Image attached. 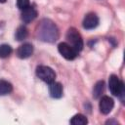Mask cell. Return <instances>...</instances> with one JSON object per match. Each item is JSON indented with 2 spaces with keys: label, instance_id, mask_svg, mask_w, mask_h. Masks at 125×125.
Wrapping results in <instances>:
<instances>
[{
  "label": "cell",
  "instance_id": "1",
  "mask_svg": "<svg viewBox=\"0 0 125 125\" xmlns=\"http://www.w3.org/2000/svg\"><path fill=\"white\" fill-rule=\"evenodd\" d=\"M37 36L42 41L55 42L59 38L58 27L51 20L44 19L37 27Z\"/></svg>",
  "mask_w": 125,
  "mask_h": 125
},
{
  "label": "cell",
  "instance_id": "2",
  "mask_svg": "<svg viewBox=\"0 0 125 125\" xmlns=\"http://www.w3.org/2000/svg\"><path fill=\"white\" fill-rule=\"evenodd\" d=\"M66 39L69 42V45L77 52L83 49V39L77 29L70 27L66 32Z\"/></svg>",
  "mask_w": 125,
  "mask_h": 125
},
{
  "label": "cell",
  "instance_id": "3",
  "mask_svg": "<svg viewBox=\"0 0 125 125\" xmlns=\"http://www.w3.org/2000/svg\"><path fill=\"white\" fill-rule=\"evenodd\" d=\"M36 75L44 82L50 84L55 81L56 78V73L55 71L46 65H39L36 67Z\"/></svg>",
  "mask_w": 125,
  "mask_h": 125
},
{
  "label": "cell",
  "instance_id": "4",
  "mask_svg": "<svg viewBox=\"0 0 125 125\" xmlns=\"http://www.w3.org/2000/svg\"><path fill=\"white\" fill-rule=\"evenodd\" d=\"M108 87H109V90L111 92V94L113 96H116V97H120V96H123V93H124V85H123V82H121L118 78V76L112 74L109 76V79H108Z\"/></svg>",
  "mask_w": 125,
  "mask_h": 125
},
{
  "label": "cell",
  "instance_id": "5",
  "mask_svg": "<svg viewBox=\"0 0 125 125\" xmlns=\"http://www.w3.org/2000/svg\"><path fill=\"white\" fill-rule=\"evenodd\" d=\"M58 50H59V53L65 60H68V61L74 60L78 55V52L75 49H73L68 43H65V42L60 43L58 45Z\"/></svg>",
  "mask_w": 125,
  "mask_h": 125
},
{
  "label": "cell",
  "instance_id": "6",
  "mask_svg": "<svg viewBox=\"0 0 125 125\" xmlns=\"http://www.w3.org/2000/svg\"><path fill=\"white\" fill-rule=\"evenodd\" d=\"M99 106H100V110L102 113L108 114L114 106V102H113L112 98H110L108 96H104V97H102V99L100 101Z\"/></svg>",
  "mask_w": 125,
  "mask_h": 125
},
{
  "label": "cell",
  "instance_id": "7",
  "mask_svg": "<svg viewBox=\"0 0 125 125\" xmlns=\"http://www.w3.org/2000/svg\"><path fill=\"white\" fill-rule=\"evenodd\" d=\"M82 24H83V27L85 29H94L99 24V18L96 14L89 13L85 16Z\"/></svg>",
  "mask_w": 125,
  "mask_h": 125
},
{
  "label": "cell",
  "instance_id": "8",
  "mask_svg": "<svg viewBox=\"0 0 125 125\" xmlns=\"http://www.w3.org/2000/svg\"><path fill=\"white\" fill-rule=\"evenodd\" d=\"M33 53V46L29 43H24L21 45L17 50V56L20 59H26L29 58Z\"/></svg>",
  "mask_w": 125,
  "mask_h": 125
},
{
  "label": "cell",
  "instance_id": "9",
  "mask_svg": "<svg viewBox=\"0 0 125 125\" xmlns=\"http://www.w3.org/2000/svg\"><path fill=\"white\" fill-rule=\"evenodd\" d=\"M21 11H22L21 12V20L26 23L32 21L37 17L36 10L31 6H28L27 8H25V9H23Z\"/></svg>",
  "mask_w": 125,
  "mask_h": 125
},
{
  "label": "cell",
  "instance_id": "10",
  "mask_svg": "<svg viewBox=\"0 0 125 125\" xmlns=\"http://www.w3.org/2000/svg\"><path fill=\"white\" fill-rule=\"evenodd\" d=\"M49 93L52 98L59 99L62 96V86L59 82H52L49 84Z\"/></svg>",
  "mask_w": 125,
  "mask_h": 125
},
{
  "label": "cell",
  "instance_id": "11",
  "mask_svg": "<svg viewBox=\"0 0 125 125\" xmlns=\"http://www.w3.org/2000/svg\"><path fill=\"white\" fill-rule=\"evenodd\" d=\"M88 123V119L86 118V116H84L83 114H75L71 119H70V124L72 125H86Z\"/></svg>",
  "mask_w": 125,
  "mask_h": 125
},
{
  "label": "cell",
  "instance_id": "12",
  "mask_svg": "<svg viewBox=\"0 0 125 125\" xmlns=\"http://www.w3.org/2000/svg\"><path fill=\"white\" fill-rule=\"evenodd\" d=\"M13 90V86L6 80H0V96L10 94Z\"/></svg>",
  "mask_w": 125,
  "mask_h": 125
},
{
  "label": "cell",
  "instance_id": "13",
  "mask_svg": "<svg viewBox=\"0 0 125 125\" xmlns=\"http://www.w3.org/2000/svg\"><path fill=\"white\" fill-rule=\"evenodd\" d=\"M104 90V81L97 82L96 85L94 86V89H93V97L95 99H98L99 97L102 96Z\"/></svg>",
  "mask_w": 125,
  "mask_h": 125
},
{
  "label": "cell",
  "instance_id": "14",
  "mask_svg": "<svg viewBox=\"0 0 125 125\" xmlns=\"http://www.w3.org/2000/svg\"><path fill=\"white\" fill-rule=\"evenodd\" d=\"M27 36V29L25 26L21 25L20 27H18L17 31H16V39L19 41H21L23 39H25Z\"/></svg>",
  "mask_w": 125,
  "mask_h": 125
},
{
  "label": "cell",
  "instance_id": "15",
  "mask_svg": "<svg viewBox=\"0 0 125 125\" xmlns=\"http://www.w3.org/2000/svg\"><path fill=\"white\" fill-rule=\"evenodd\" d=\"M12 53V47L8 44L0 45V58H7Z\"/></svg>",
  "mask_w": 125,
  "mask_h": 125
},
{
  "label": "cell",
  "instance_id": "16",
  "mask_svg": "<svg viewBox=\"0 0 125 125\" xmlns=\"http://www.w3.org/2000/svg\"><path fill=\"white\" fill-rule=\"evenodd\" d=\"M17 6L20 10H23L28 6H30V3L29 0H17Z\"/></svg>",
  "mask_w": 125,
  "mask_h": 125
},
{
  "label": "cell",
  "instance_id": "17",
  "mask_svg": "<svg viewBox=\"0 0 125 125\" xmlns=\"http://www.w3.org/2000/svg\"><path fill=\"white\" fill-rule=\"evenodd\" d=\"M6 2V0H0V3H5Z\"/></svg>",
  "mask_w": 125,
  "mask_h": 125
}]
</instances>
